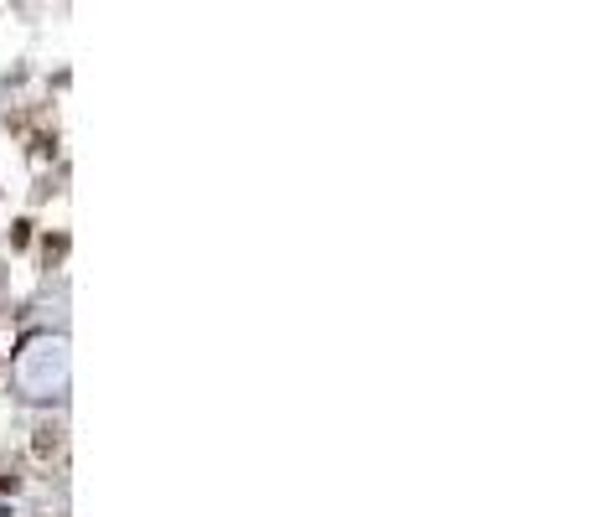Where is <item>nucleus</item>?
Returning <instances> with one entry per match:
<instances>
[{
  "label": "nucleus",
  "instance_id": "nucleus-5",
  "mask_svg": "<svg viewBox=\"0 0 589 517\" xmlns=\"http://www.w3.org/2000/svg\"><path fill=\"white\" fill-rule=\"evenodd\" d=\"M21 486H26V476H21V471H0V491H11V497H16Z\"/></svg>",
  "mask_w": 589,
  "mask_h": 517
},
{
  "label": "nucleus",
  "instance_id": "nucleus-2",
  "mask_svg": "<svg viewBox=\"0 0 589 517\" xmlns=\"http://www.w3.org/2000/svg\"><path fill=\"white\" fill-rule=\"evenodd\" d=\"M68 249H73V239H68V233H47V239H41V264H47V269H57L62 258H68Z\"/></svg>",
  "mask_w": 589,
  "mask_h": 517
},
{
  "label": "nucleus",
  "instance_id": "nucleus-3",
  "mask_svg": "<svg viewBox=\"0 0 589 517\" xmlns=\"http://www.w3.org/2000/svg\"><path fill=\"white\" fill-rule=\"evenodd\" d=\"M31 239H36V223H31V218H16V223L6 228V244H11V254L31 249Z\"/></svg>",
  "mask_w": 589,
  "mask_h": 517
},
{
  "label": "nucleus",
  "instance_id": "nucleus-1",
  "mask_svg": "<svg viewBox=\"0 0 589 517\" xmlns=\"http://www.w3.org/2000/svg\"><path fill=\"white\" fill-rule=\"evenodd\" d=\"M62 450H68V435H62V424H36V435H31V456H36V461H57Z\"/></svg>",
  "mask_w": 589,
  "mask_h": 517
},
{
  "label": "nucleus",
  "instance_id": "nucleus-4",
  "mask_svg": "<svg viewBox=\"0 0 589 517\" xmlns=\"http://www.w3.org/2000/svg\"><path fill=\"white\" fill-rule=\"evenodd\" d=\"M31 156L36 161H52L57 156V129H52V135H47V129H36V135H31Z\"/></svg>",
  "mask_w": 589,
  "mask_h": 517
}]
</instances>
